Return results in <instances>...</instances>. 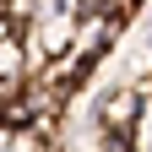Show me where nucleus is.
Returning <instances> with one entry per match:
<instances>
[{
    "mask_svg": "<svg viewBox=\"0 0 152 152\" xmlns=\"http://www.w3.org/2000/svg\"><path fill=\"white\" fill-rule=\"evenodd\" d=\"M130 120H136V92H114L103 103V130H125Z\"/></svg>",
    "mask_w": 152,
    "mask_h": 152,
    "instance_id": "nucleus-1",
    "label": "nucleus"
}]
</instances>
